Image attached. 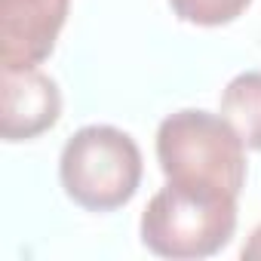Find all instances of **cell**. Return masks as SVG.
<instances>
[{
	"mask_svg": "<svg viewBox=\"0 0 261 261\" xmlns=\"http://www.w3.org/2000/svg\"><path fill=\"white\" fill-rule=\"evenodd\" d=\"M139 230L145 249L160 258H209L237 230V197L209 185L166 181L142 212Z\"/></svg>",
	"mask_w": 261,
	"mask_h": 261,
	"instance_id": "obj_1",
	"label": "cell"
},
{
	"mask_svg": "<svg viewBox=\"0 0 261 261\" xmlns=\"http://www.w3.org/2000/svg\"><path fill=\"white\" fill-rule=\"evenodd\" d=\"M246 145L221 114L185 108L157 129V160L166 181L209 185L240 197L246 185Z\"/></svg>",
	"mask_w": 261,
	"mask_h": 261,
	"instance_id": "obj_2",
	"label": "cell"
},
{
	"mask_svg": "<svg viewBox=\"0 0 261 261\" xmlns=\"http://www.w3.org/2000/svg\"><path fill=\"white\" fill-rule=\"evenodd\" d=\"M142 151L117 126H83L65 142L59 178L65 194L89 212H114L142 185Z\"/></svg>",
	"mask_w": 261,
	"mask_h": 261,
	"instance_id": "obj_3",
	"label": "cell"
},
{
	"mask_svg": "<svg viewBox=\"0 0 261 261\" xmlns=\"http://www.w3.org/2000/svg\"><path fill=\"white\" fill-rule=\"evenodd\" d=\"M71 0H0L4 68H37L56 49Z\"/></svg>",
	"mask_w": 261,
	"mask_h": 261,
	"instance_id": "obj_4",
	"label": "cell"
},
{
	"mask_svg": "<svg viewBox=\"0 0 261 261\" xmlns=\"http://www.w3.org/2000/svg\"><path fill=\"white\" fill-rule=\"evenodd\" d=\"M59 83L37 68H4L0 77V133L7 142H31L59 123Z\"/></svg>",
	"mask_w": 261,
	"mask_h": 261,
	"instance_id": "obj_5",
	"label": "cell"
},
{
	"mask_svg": "<svg viewBox=\"0 0 261 261\" xmlns=\"http://www.w3.org/2000/svg\"><path fill=\"white\" fill-rule=\"evenodd\" d=\"M221 117L249 151H261V71H243L224 86Z\"/></svg>",
	"mask_w": 261,
	"mask_h": 261,
	"instance_id": "obj_6",
	"label": "cell"
},
{
	"mask_svg": "<svg viewBox=\"0 0 261 261\" xmlns=\"http://www.w3.org/2000/svg\"><path fill=\"white\" fill-rule=\"evenodd\" d=\"M252 0H169L172 13L188 22V25H200V28H221L230 25L233 19H240L249 10Z\"/></svg>",
	"mask_w": 261,
	"mask_h": 261,
	"instance_id": "obj_7",
	"label": "cell"
},
{
	"mask_svg": "<svg viewBox=\"0 0 261 261\" xmlns=\"http://www.w3.org/2000/svg\"><path fill=\"white\" fill-rule=\"evenodd\" d=\"M246 261H261V224L249 233V240H246V246H243V252H240Z\"/></svg>",
	"mask_w": 261,
	"mask_h": 261,
	"instance_id": "obj_8",
	"label": "cell"
}]
</instances>
